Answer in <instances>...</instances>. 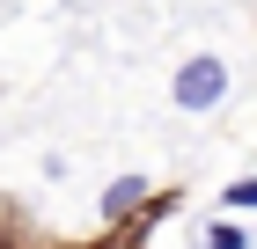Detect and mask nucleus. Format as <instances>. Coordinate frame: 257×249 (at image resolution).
Listing matches in <instances>:
<instances>
[{
  "label": "nucleus",
  "instance_id": "obj_4",
  "mask_svg": "<svg viewBox=\"0 0 257 249\" xmlns=\"http://www.w3.org/2000/svg\"><path fill=\"white\" fill-rule=\"evenodd\" d=\"M220 205H228V212H257V176L228 183V191H220Z\"/></svg>",
  "mask_w": 257,
  "mask_h": 249
},
{
  "label": "nucleus",
  "instance_id": "obj_1",
  "mask_svg": "<svg viewBox=\"0 0 257 249\" xmlns=\"http://www.w3.org/2000/svg\"><path fill=\"white\" fill-rule=\"evenodd\" d=\"M228 88H235V74H228V59H220V52H191L177 74H169V103H177V110H191V117L220 110V103H228Z\"/></svg>",
  "mask_w": 257,
  "mask_h": 249
},
{
  "label": "nucleus",
  "instance_id": "obj_3",
  "mask_svg": "<svg viewBox=\"0 0 257 249\" xmlns=\"http://www.w3.org/2000/svg\"><path fill=\"white\" fill-rule=\"evenodd\" d=\"M198 249H250V227H235V220H213V227H198Z\"/></svg>",
  "mask_w": 257,
  "mask_h": 249
},
{
  "label": "nucleus",
  "instance_id": "obj_2",
  "mask_svg": "<svg viewBox=\"0 0 257 249\" xmlns=\"http://www.w3.org/2000/svg\"><path fill=\"white\" fill-rule=\"evenodd\" d=\"M147 198H155V183H147V176H140V169L110 176V183H103V220H125V212H140V205H147Z\"/></svg>",
  "mask_w": 257,
  "mask_h": 249
}]
</instances>
